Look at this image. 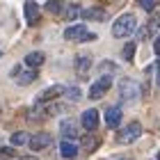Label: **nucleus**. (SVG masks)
<instances>
[{
	"label": "nucleus",
	"mask_w": 160,
	"mask_h": 160,
	"mask_svg": "<svg viewBox=\"0 0 160 160\" xmlns=\"http://www.w3.org/2000/svg\"><path fill=\"white\" fill-rule=\"evenodd\" d=\"M60 153L64 158H76L78 156V147H76L73 142H62L60 144Z\"/></svg>",
	"instance_id": "nucleus-12"
},
{
	"label": "nucleus",
	"mask_w": 160,
	"mask_h": 160,
	"mask_svg": "<svg viewBox=\"0 0 160 160\" xmlns=\"http://www.w3.org/2000/svg\"><path fill=\"white\" fill-rule=\"evenodd\" d=\"M153 50H156V55H160V37H158L156 43H153Z\"/></svg>",
	"instance_id": "nucleus-28"
},
{
	"label": "nucleus",
	"mask_w": 160,
	"mask_h": 160,
	"mask_svg": "<svg viewBox=\"0 0 160 160\" xmlns=\"http://www.w3.org/2000/svg\"><path fill=\"white\" fill-rule=\"evenodd\" d=\"M140 135H142V126H140L137 121H133V123H128L126 128H121V133H119V142L130 144V142H135Z\"/></svg>",
	"instance_id": "nucleus-4"
},
{
	"label": "nucleus",
	"mask_w": 160,
	"mask_h": 160,
	"mask_svg": "<svg viewBox=\"0 0 160 160\" xmlns=\"http://www.w3.org/2000/svg\"><path fill=\"white\" fill-rule=\"evenodd\" d=\"M137 28V18L133 16V14H123V16H119L117 21H114L112 25V34L114 37H128V34H133Z\"/></svg>",
	"instance_id": "nucleus-1"
},
{
	"label": "nucleus",
	"mask_w": 160,
	"mask_h": 160,
	"mask_svg": "<svg viewBox=\"0 0 160 160\" xmlns=\"http://www.w3.org/2000/svg\"><path fill=\"white\" fill-rule=\"evenodd\" d=\"M87 69H89V60H87V57H80V60H78V71H80V76H85Z\"/></svg>",
	"instance_id": "nucleus-18"
},
{
	"label": "nucleus",
	"mask_w": 160,
	"mask_h": 160,
	"mask_svg": "<svg viewBox=\"0 0 160 160\" xmlns=\"http://www.w3.org/2000/svg\"><path fill=\"white\" fill-rule=\"evenodd\" d=\"M151 30H160V14H158V16H153V18H151Z\"/></svg>",
	"instance_id": "nucleus-23"
},
{
	"label": "nucleus",
	"mask_w": 160,
	"mask_h": 160,
	"mask_svg": "<svg viewBox=\"0 0 160 160\" xmlns=\"http://www.w3.org/2000/svg\"><path fill=\"white\" fill-rule=\"evenodd\" d=\"M78 14H80V7L78 5H71L69 9H67V18H76Z\"/></svg>",
	"instance_id": "nucleus-21"
},
{
	"label": "nucleus",
	"mask_w": 160,
	"mask_h": 160,
	"mask_svg": "<svg viewBox=\"0 0 160 160\" xmlns=\"http://www.w3.org/2000/svg\"><path fill=\"white\" fill-rule=\"evenodd\" d=\"M34 78H37V73H34V71H25V73H18V76H16L18 85H30Z\"/></svg>",
	"instance_id": "nucleus-15"
},
{
	"label": "nucleus",
	"mask_w": 160,
	"mask_h": 160,
	"mask_svg": "<svg viewBox=\"0 0 160 160\" xmlns=\"http://www.w3.org/2000/svg\"><path fill=\"white\" fill-rule=\"evenodd\" d=\"M110 85H112V80L108 78V76H103L101 80H96V82L92 85V89H89V98H94V101H96V98H101V96H103V94H105L108 89H110Z\"/></svg>",
	"instance_id": "nucleus-6"
},
{
	"label": "nucleus",
	"mask_w": 160,
	"mask_h": 160,
	"mask_svg": "<svg viewBox=\"0 0 160 160\" xmlns=\"http://www.w3.org/2000/svg\"><path fill=\"white\" fill-rule=\"evenodd\" d=\"M18 160H34V158H28V156H25V158H18Z\"/></svg>",
	"instance_id": "nucleus-30"
},
{
	"label": "nucleus",
	"mask_w": 160,
	"mask_h": 160,
	"mask_svg": "<svg viewBox=\"0 0 160 160\" xmlns=\"http://www.w3.org/2000/svg\"><path fill=\"white\" fill-rule=\"evenodd\" d=\"M23 9H25V21H28V25H34V23L39 21V7H37V2H25Z\"/></svg>",
	"instance_id": "nucleus-9"
},
{
	"label": "nucleus",
	"mask_w": 160,
	"mask_h": 160,
	"mask_svg": "<svg viewBox=\"0 0 160 160\" xmlns=\"http://www.w3.org/2000/svg\"><path fill=\"white\" fill-rule=\"evenodd\" d=\"M64 37L69 41H89V39H96V34H89L85 25H71V28H67Z\"/></svg>",
	"instance_id": "nucleus-3"
},
{
	"label": "nucleus",
	"mask_w": 160,
	"mask_h": 160,
	"mask_svg": "<svg viewBox=\"0 0 160 160\" xmlns=\"http://www.w3.org/2000/svg\"><path fill=\"white\" fill-rule=\"evenodd\" d=\"M105 123H108V128H119V123H121V110L119 108H108L105 110Z\"/></svg>",
	"instance_id": "nucleus-8"
},
{
	"label": "nucleus",
	"mask_w": 160,
	"mask_h": 160,
	"mask_svg": "<svg viewBox=\"0 0 160 160\" xmlns=\"http://www.w3.org/2000/svg\"><path fill=\"white\" fill-rule=\"evenodd\" d=\"M82 147H85L87 151H94V149L98 147V140H96V137H85V140H82Z\"/></svg>",
	"instance_id": "nucleus-17"
},
{
	"label": "nucleus",
	"mask_w": 160,
	"mask_h": 160,
	"mask_svg": "<svg viewBox=\"0 0 160 160\" xmlns=\"http://www.w3.org/2000/svg\"><path fill=\"white\" fill-rule=\"evenodd\" d=\"M43 60H46L43 53H30V55L25 57V64H28V67H32V69H37V67L43 64Z\"/></svg>",
	"instance_id": "nucleus-13"
},
{
	"label": "nucleus",
	"mask_w": 160,
	"mask_h": 160,
	"mask_svg": "<svg viewBox=\"0 0 160 160\" xmlns=\"http://www.w3.org/2000/svg\"><path fill=\"white\" fill-rule=\"evenodd\" d=\"M67 96H69L71 101H80V98H82V94H80L78 87H71V89H67Z\"/></svg>",
	"instance_id": "nucleus-19"
},
{
	"label": "nucleus",
	"mask_w": 160,
	"mask_h": 160,
	"mask_svg": "<svg viewBox=\"0 0 160 160\" xmlns=\"http://www.w3.org/2000/svg\"><path fill=\"white\" fill-rule=\"evenodd\" d=\"M119 96H121V101H126V103H133V101H137V96H140V85H137L135 80H130V78L119 80Z\"/></svg>",
	"instance_id": "nucleus-2"
},
{
	"label": "nucleus",
	"mask_w": 160,
	"mask_h": 160,
	"mask_svg": "<svg viewBox=\"0 0 160 160\" xmlns=\"http://www.w3.org/2000/svg\"><path fill=\"white\" fill-rule=\"evenodd\" d=\"M60 128H62V135H64V137H73V140H76L78 128H76V121H73V119H64V121L60 123Z\"/></svg>",
	"instance_id": "nucleus-11"
},
{
	"label": "nucleus",
	"mask_w": 160,
	"mask_h": 160,
	"mask_svg": "<svg viewBox=\"0 0 160 160\" xmlns=\"http://www.w3.org/2000/svg\"><path fill=\"white\" fill-rule=\"evenodd\" d=\"M0 151H2V153H5V156H14V153H16V151H14V149H9V147H2V149H0Z\"/></svg>",
	"instance_id": "nucleus-27"
},
{
	"label": "nucleus",
	"mask_w": 160,
	"mask_h": 160,
	"mask_svg": "<svg viewBox=\"0 0 160 160\" xmlns=\"http://www.w3.org/2000/svg\"><path fill=\"white\" fill-rule=\"evenodd\" d=\"M82 128L92 133L94 128H98V110H85L82 114Z\"/></svg>",
	"instance_id": "nucleus-7"
},
{
	"label": "nucleus",
	"mask_w": 160,
	"mask_h": 160,
	"mask_svg": "<svg viewBox=\"0 0 160 160\" xmlns=\"http://www.w3.org/2000/svg\"><path fill=\"white\" fill-rule=\"evenodd\" d=\"M85 16H87V18H92V21H105V12L94 7V9H87V12H85Z\"/></svg>",
	"instance_id": "nucleus-14"
},
{
	"label": "nucleus",
	"mask_w": 160,
	"mask_h": 160,
	"mask_svg": "<svg viewBox=\"0 0 160 160\" xmlns=\"http://www.w3.org/2000/svg\"><path fill=\"white\" fill-rule=\"evenodd\" d=\"M156 80H158V87H160V62H158V76H156Z\"/></svg>",
	"instance_id": "nucleus-29"
},
{
	"label": "nucleus",
	"mask_w": 160,
	"mask_h": 160,
	"mask_svg": "<svg viewBox=\"0 0 160 160\" xmlns=\"http://www.w3.org/2000/svg\"><path fill=\"white\" fill-rule=\"evenodd\" d=\"M158 160H160V153H158Z\"/></svg>",
	"instance_id": "nucleus-31"
},
{
	"label": "nucleus",
	"mask_w": 160,
	"mask_h": 160,
	"mask_svg": "<svg viewBox=\"0 0 160 160\" xmlns=\"http://www.w3.org/2000/svg\"><path fill=\"white\" fill-rule=\"evenodd\" d=\"M114 69H117V67H114L112 62H103V64H101V71H114Z\"/></svg>",
	"instance_id": "nucleus-24"
},
{
	"label": "nucleus",
	"mask_w": 160,
	"mask_h": 160,
	"mask_svg": "<svg viewBox=\"0 0 160 160\" xmlns=\"http://www.w3.org/2000/svg\"><path fill=\"white\" fill-rule=\"evenodd\" d=\"M48 12H60V2H48Z\"/></svg>",
	"instance_id": "nucleus-26"
},
{
	"label": "nucleus",
	"mask_w": 160,
	"mask_h": 160,
	"mask_svg": "<svg viewBox=\"0 0 160 160\" xmlns=\"http://www.w3.org/2000/svg\"><path fill=\"white\" fill-rule=\"evenodd\" d=\"M60 94H64V87H62V85H55V87H48V89H43L39 96H37V101H39V103H43V101L57 98Z\"/></svg>",
	"instance_id": "nucleus-10"
},
{
	"label": "nucleus",
	"mask_w": 160,
	"mask_h": 160,
	"mask_svg": "<svg viewBox=\"0 0 160 160\" xmlns=\"http://www.w3.org/2000/svg\"><path fill=\"white\" fill-rule=\"evenodd\" d=\"M140 7H142V9H147V12H151V9H156V0H142Z\"/></svg>",
	"instance_id": "nucleus-22"
},
{
	"label": "nucleus",
	"mask_w": 160,
	"mask_h": 160,
	"mask_svg": "<svg viewBox=\"0 0 160 160\" xmlns=\"http://www.w3.org/2000/svg\"><path fill=\"white\" fill-rule=\"evenodd\" d=\"M133 55H135V43H128V46L123 48V57L130 62V60H133Z\"/></svg>",
	"instance_id": "nucleus-20"
},
{
	"label": "nucleus",
	"mask_w": 160,
	"mask_h": 160,
	"mask_svg": "<svg viewBox=\"0 0 160 160\" xmlns=\"http://www.w3.org/2000/svg\"><path fill=\"white\" fill-rule=\"evenodd\" d=\"M46 112H48V114H57V112H62V105H50Z\"/></svg>",
	"instance_id": "nucleus-25"
},
{
	"label": "nucleus",
	"mask_w": 160,
	"mask_h": 160,
	"mask_svg": "<svg viewBox=\"0 0 160 160\" xmlns=\"http://www.w3.org/2000/svg\"><path fill=\"white\" fill-rule=\"evenodd\" d=\"M50 144H53V137L48 133H37V135L30 137V149L32 151H43V149H48Z\"/></svg>",
	"instance_id": "nucleus-5"
},
{
	"label": "nucleus",
	"mask_w": 160,
	"mask_h": 160,
	"mask_svg": "<svg viewBox=\"0 0 160 160\" xmlns=\"http://www.w3.org/2000/svg\"><path fill=\"white\" fill-rule=\"evenodd\" d=\"M25 142H30L25 133H14L12 135V144H14V147H21V144H25Z\"/></svg>",
	"instance_id": "nucleus-16"
}]
</instances>
